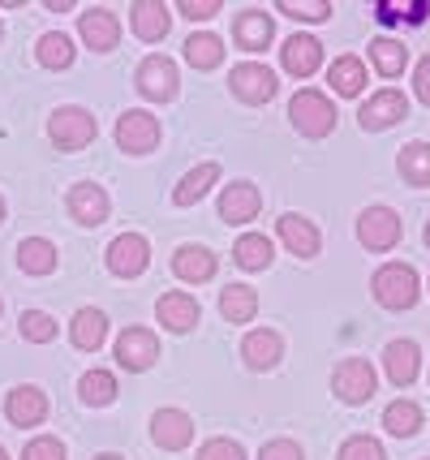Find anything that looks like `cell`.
Masks as SVG:
<instances>
[{"label":"cell","instance_id":"1","mask_svg":"<svg viewBox=\"0 0 430 460\" xmlns=\"http://www.w3.org/2000/svg\"><path fill=\"white\" fill-rule=\"evenodd\" d=\"M370 293H374V301L383 310H409V305H417L422 284H417V271L409 262H383L374 271V280H370Z\"/></svg>","mask_w":430,"mask_h":460},{"label":"cell","instance_id":"2","mask_svg":"<svg viewBox=\"0 0 430 460\" xmlns=\"http://www.w3.org/2000/svg\"><path fill=\"white\" fill-rule=\"evenodd\" d=\"M288 117H293V125H297L306 138H328L331 129H336V108H331V100L319 95V91H297L293 103H288Z\"/></svg>","mask_w":430,"mask_h":460},{"label":"cell","instance_id":"3","mask_svg":"<svg viewBox=\"0 0 430 460\" xmlns=\"http://www.w3.org/2000/svg\"><path fill=\"white\" fill-rule=\"evenodd\" d=\"M374 387H379V375L366 358H345L331 375V392L345 404H366L374 396Z\"/></svg>","mask_w":430,"mask_h":460},{"label":"cell","instance_id":"4","mask_svg":"<svg viewBox=\"0 0 430 460\" xmlns=\"http://www.w3.org/2000/svg\"><path fill=\"white\" fill-rule=\"evenodd\" d=\"M48 134H52V142L61 151H83L86 142H95L100 125H95V117L86 108H57L52 120H48Z\"/></svg>","mask_w":430,"mask_h":460},{"label":"cell","instance_id":"5","mask_svg":"<svg viewBox=\"0 0 430 460\" xmlns=\"http://www.w3.org/2000/svg\"><path fill=\"white\" fill-rule=\"evenodd\" d=\"M357 241L374 250V254H383L391 250L396 241H400V216L391 211V207H366L362 216H357Z\"/></svg>","mask_w":430,"mask_h":460},{"label":"cell","instance_id":"6","mask_svg":"<svg viewBox=\"0 0 430 460\" xmlns=\"http://www.w3.org/2000/svg\"><path fill=\"white\" fill-rule=\"evenodd\" d=\"M155 142H160V120L143 112V108H129L121 120H117V146L129 151V155H146V151H155Z\"/></svg>","mask_w":430,"mask_h":460},{"label":"cell","instance_id":"7","mask_svg":"<svg viewBox=\"0 0 430 460\" xmlns=\"http://www.w3.org/2000/svg\"><path fill=\"white\" fill-rule=\"evenodd\" d=\"M146 262H151V245H146V237H138V233H121V237L108 245V271L121 276V280L143 276Z\"/></svg>","mask_w":430,"mask_h":460},{"label":"cell","instance_id":"8","mask_svg":"<svg viewBox=\"0 0 430 460\" xmlns=\"http://www.w3.org/2000/svg\"><path fill=\"white\" fill-rule=\"evenodd\" d=\"M228 86H233V95H237V100H246V103H267L276 91H280L276 74H271L267 65H254V60L237 65V69L228 74Z\"/></svg>","mask_w":430,"mask_h":460},{"label":"cell","instance_id":"9","mask_svg":"<svg viewBox=\"0 0 430 460\" xmlns=\"http://www.w3.org/2000/svg\"><path fill=\"white\" fill-rule=\"evenodd\" d=\"M409 117V100L400 95V91H379V95H370L362 108H357V120H362V129H391L396 120Z\"/></svg>","mask_w":430,"mask_h":460},{"label":"cell","instance_id":"10","mask_svg":"<svg viewBox=\"0 0 430 460\" xmlns=\"http://www.w3.org/2000/svg\"><path fill=\"white\" fill-rule=\"evenodd\" d=\"M138 91H143L146 100H155V103H164V100H172L177 95V65L168 57H146L143 65H138Z\"/></svg>","mask_w":430,"mask_h":460},{"label":"cell","instance_id":"11","mask_svg":"<svg viewBox=\"0 0 430 460\" xmlns=\"http://www.w3.org/2000/svg\"><path fill=\"white\" fill-rule=\"evenodd\" d=\"M155 358H160V341L146 327H125L117 336V361L125 370H151Z\"/></svg>","mask_w":430,"mask_h":460},{"label":"cell","instance_id":"12","mask_svg":"<svg viewBox=\"0 0 430 460\" xmlns=\"http://www.w3.org/2000/svg\"><path fill=\"white\" fill-rule=\"evenodd\" d=\"M78 35L91 52H112L117 40H121V22L112 9H86L83 18H78Z\"/></svg>","mask_w":430,"mask_h":460},{"label":"cell","instance_id":"13","mask_svg":"<svg viewBox=\"0 0 430 460\" xmlns=\"http://www.w3.org/2000/svg\"><path fill=\"white\" fill-rule=\"evenodd\" d=\"M151 439L160 443L164 452H181V447H189V439H194V421H189V413H181V409H160V413L151 418Z\"/></svg>","mask_w":430,"mask_h":460},{"label":"cell","instance_id":"14","mask_svg":"<svg viewBox=\"0 0 430 460\" xmlns=\"http://www.w3.org/2000/svg\"><path fill=\"white\" fill-rule=\"evenodd\" d=\"M259 207H263L259 190H254L250 181H233V185H224V194H220V220L250 224L254 216H259Z\"/></svg>","mask_w":430,"mask_h":460},{"label":"cell","instance_id":"15","mask_svg":"<svg viewBox=\"0 0 430 460\" xmlns=\"http://www.w3.org/2000/svg\"><path fill=\"white\" fill-rule=\"evenodd\" d=\"M280 60H285V69L293 78H310V74L323 65V43L314 40V35H293V40L280 48Z\"/></svg>","mask_w":430,"mask_h":460},{"label":"cell","instance_id":"16","mask_svg":"<svg viewBox=\"0 0 430 460\" xmlns=\"http://www.w3.org/2000/svg\"><path fill=\"white\" fill-rule=\"evenodd\" d=\"M155 319L164 323L168 332H189L194 323L203 319V305L189 297V293H164L155 301Z\"/></svg>","mask_w":430,"mask_h":460},{"label":"cell","instance_id":"17","mask_svg":"<svg viewBox=\"0 0 430 460\" xmlns=\"http://www.w3.org/2000/svg\"><path fill=\"white\" fill-rule=\"evenodd\" d=\"M383 370H388V379L396 387H409L417 379V370H422V353H417V344L413 341H391L383 349Z\"/></svg>","mask_w":430,"mask_h":460},{"label":"cell","instance_id":"18","mask_svg":"<svg viewBox=\"0 0 430 460\" xmlns=\"http://www.w3.org/2000/svg\"><path fill=\"white\" fill-rule=\"evenodd\" d=\"M69 216L78 224H103L108 220V194H103L100 185H91V181H78L74 190H69Z\"/></svg>","mask_w":430,"mask_h":460},{"label":"cell","instance_id":"19","mask_svg":"<svg viewBox=\"0 0 430 460\" xmlns=\"http://www.w3.org/2000/svg\"><path fill=\"white\" fill-rule=\"evenodd\" d=\"M4 418L13 426H39L48 418V396L39 387H13L9 401H4Z\"/></svg>","mask_w":430,"mask_h":460},{"label":"cell","instance_id":"20","mask_svg":"<svg viewBox=\"0 0 430 460\" xmlns=\"http://www.w3.org/2000/svg\"><path fill=\"white\" fill-rule=\"evenodd\" d=\"M129 26H134V35L146 43L164 40L168 26H172V18H168V9L160 4V0H138V4H129Z\"/></svg>","mask_w":430,"mask_h":460},{"label":"cell","instance_id":"21","mask_svg":"<svg viewBox=\"0 0 430 460\" xmlns=\"http://www.w3.org/2000/svg\"><path fill=\"white\" fill-rule=\"evenodd\" d=\"M233 40H237V48H246V52H263L267 43L276 40V26H271V18H267L263 9H246L241 18L233 22Z\"/></svg>","mask_w":430,"mask_h":460},{"label":"cell","instance_id":"22","mask_svg":"<svg viewBox=\"0 0 430 460\" xmlns=\"http://www.w3.org/2000/svg\"><path fill=\"white\" fill-rule=\"evenodd\" d=\"M69 341L78 344L83 353H95V349L108 341V319H103L95 305H83V310L74 314V323H69Z\"/></svg>","mask_w":430,"mask_h":460},{"label":"cell","instance_id":"23","mask_svg":"<svg viewBox=\"0 0 430 460\" xmlns=\"http://www.w3.org/2000/svg\"><path fill=\"white\" fill-rule=\"evenodd\" d=\"M172 271H177L185 284H203L215 276V254L203 250V245H181V250L172 254Z\"/></svg>","mask_w":430,"mask_h":460},{"label":"cell","instance_id":"24","mask_svg":"<svg viewBox=\"0 0 430 460\" xmlns=\"http://www.w3.org/2000/svg\"><path fill=\"white\" fill-rule=\"evenodd\" d=\"M280 241L297 259H314L319 254V228L306 216H280Z\"/></svg>","mask_w":430,"mask_h":460},{"label":"cell","instance_id":"25","mask_svg":"<svg viewBox=\"0 0 430 460\" xmlns=\"http://www.w3.org/2000/svg\"><path fill=\"white\" fill-rule=\"evenodd\" d=\"M328 82L336 95H345V100H357L362 91H366V65L357 57H336L328 69Z\"/></svg>","mask_w":430,"mask_h":460},{"label":"cell","instance_id":"26","mask_svg":"<svg viewBox=\"0 0 430 460\" xmlns=\"http://www.w3.org/2000/svg\"><path fill=\"white\" fill-rule=\"evenodd\" d=\"M280 353H285V341L276 332H250L241 341V358H246L250 370H271L280 361Z\"/></svg>","mask_w":430,"mask_h":460},{"label":"cell","instance_id":"27","mask_svg":"<svg viewBox=\"0 0 430 460\" xmlns=\"http://www.w3.org/2000/svg\"><path fill=\"white\" fill-rule=\"evenodd\" d=\"M18 262L26 276H52L57 271V245L43 237H26L18 245Z\"/></svg>","mask_w":430,"mask_h":460},{"label":"cell","instance_id":"28","mask_svg":"<svg viewBox=\"0 0 430 460\" xmlns=\"http://www.w3.org/2000/svg\"><path fill=\"white\" fill-rule=\"evenodd\" d=\"M383 426H388V435H396V439H413V435L422 430V404L391 401L388 409H383Z\"/></svg>","mask_w":430,"mask_h":460},{"label":"cell","instance_id":"29","mask_svg":"<svg viewBox=\"0 0 430 460\" xmlns=\"http://www.w3.org/2000/svg\"><path fill=\"white\" fill-rule=\"evenodd\" d=\"M396 168H400V177L409 181V185H430V142H409V146H400V155H396Z\"/></svg>","mask_w":430,"mask_h":460},{"label":"cell","instance_id":"30","mask_svg":"<svg viewBox=\"0 0 430 460\" xmlns=\"http://www.w3.org/2000/svg\"><path fill=\"white\" fill-rule=\"evenodd\" d=\"M254 310H259V293L250 284H228L224 293H220V314L228 323H250Z\"/></svg>","mask_w":430,"mask_h":460},{"label":"cell","instance_id":"31","mask_svg":"<svg viewBox=\"0 0 430 460\" xmlns=\"http://www.w3.org/2000/svg\"><path fill=\"white\" fill-rule=\"evenodd\" d=\"M215 177H220V168H215V164H198V168H194V172H185L181 185L172 190V202H177V207H194V202L215 185Z\"/></svg>","mask_w":430,"mask_h":460},{"label":"cell","instance_id":"32","mask_svg":"<svg viewBox=\"0 0 430 460\" xmlns=\"http://www.w3.org/2000/svg\"><path fill=\"white\" fill-rule=\"evenodd\" d=\"M271 241L263 237V233H246V237L233 245V259H237V267H246V271H263V267H271Z\"/></svg>","mask_w":430,"mask_h":460},{"label":"cell","instance_id":"33","mask_svg":"<svg viewBox=\"0 0 430 460\" xmlns=\"http://www.w3.org/2000/svg\"><path fill=\"white\" fill-rule=\"evenodd\" d=\"M370 60H374V69L383 78H396V74H405L409 52H405V43H396V40H374L370 43Z\"/></svg>","mask_w":430,"mask_h":460},{"label":"cell","instance_id":"34","mask_svg":"<svg viewBox=\"0 0 430 460\" xmlns=\"http://www.w3.org/2000/svg\"><path fill=\"white\" fill-rule=\"evenodd\" d=\"M35 57H39L43 69H69L74 65V43L61 31H48L39 40V48H35Z\"/></svg>","mask_w":430,"mask_h":460},{"label":"cell","instance_id":"35","mask_svg":"<svg viewBox=\"0 0 430 460\" xmlns=\"http://www.w3.org/2000/svg\"><path fill=\"white\" fill-rule=\"evenodd\" d=\"M185 60L194 65V69H215L220 60H224V43L215 40V35H189L185 40Z\"/></svg>","mask_w":430,"mask_h":460},{"label":"cell","instance_id":"36","mask_svg":"<svg viewBox=\"0 0 430 460\" xmlns=\"http://www.w3.org/2000/svg\"><path fill=\"white\" fill-rule=\"evenodd\" d=\"M78 392H83L86 404H112L117 401V379H112L108 370H86L83 383H78Z\"/></svg>","mask_w":430,"mask_h":460},{"label":"cell","instance_id":"37","mask_svg":"<svg viewBox=\"0 0 430 460\" xmlns=\"http://www.w3.org/2000/svg\"><path fill=\"white\" fill-rule=\"evenodd\" d=\"M22 336L31 344H48V341H57V323H52V314H43V310H26L22 314Z\"/></svg>","mask_w":430,"mask_h":460},{"label":"cell","instance_id":"38","mask_svg":"<svg viewBox=\"0 0 430 460\" xmlns=\"http://www.w3.org/2000/svg\"><path fill=\"white\" fill-rule=\"evenodd\" d=\"M280 13H288V18H297V22H323V18H331V0H280L276 4Z\"/></svg>","mask_w":430,"mask_h":460},{"label":"cell","instance_id":"39","mask_svg":"<svg viewBox=\"0 0 430 460\" xmlns=\"http://www.w3.org/2000/svg\"><path fill=\"white\" fill-rule=\"evenodd\" d=\"M340 460H388L383 443L370 439V435H353V439L340 443Z\"/></svg>","mask_w":430,"mask_h":460},{"label":"cell","instance_id":"40","mask_svg":"<svg viewBox=\"0 0 430 460\" xmlns=\"http://www.w3.org/2000/svg\"><path fill=\"white\" fill-rule=\"evenodd\" d=\"M22 460H65V443L52 439V435L31 439V443H26V452H22Z\"/></svg>","mask_w":430,"mask_h":460},{"label":"cell","instance_id":"41","mask_svg":"<svg viewBox=\"0 0 430 460\" xmlns=\"http://www.w3.org/2000/svg\"><path fill=\"white\" fill-rule=\"evenodd\" d=\"M198 460H246V452L237 439H211L198 447Z\"/></svg>","mask_w":430,"mask_h":460},{"label":"cell","instance_id":"42","mask_svg":"<svg viewBox=\"0 0 430 460\" xmlns=\"http://www.w3.org/2000/svg\"><path fill=\"white\" fill-rule=\"evenodd\" d=\"M259 460H306V456H302V447L293 439H271V443H263Z\"/></svg>","mask_w":430,"mask_h":460},{"label":"cell","instance_id":"43","mask_svg":"<svg viewBox=\"0 0 430 460\" xmlns=\"http://www.w3.org/2000/svg\"><path fill=\"white\" fill-rule=\"evenodd\" d=\"M177 9H181V18H189V22H206L220 13V0H181Z\"/></svg>","mask_w":430,"mask_h":460},{"label":"cell","instance_id":"44","mask_svg":"<svg viewBox=\"0 0 430 460\" xmlns=\"http://www.w3.org/2000/svg\"><path fill=\"white\" fill-rule=\"evenodd\" d=\"M413 91H417L422 103H430V57L417 60V69H413Z\"/></svg>","mask_w":430,"mask_h":460},{"label":"cell","instance_id":"45","mask_svg":"<svg viewBox=\"0 0 430 460\" xmlns=\"http://www.w3.org/2000/svg\"><path fill=\"white\" fill-rule=\"evenodd\" d=\"M374 18L383 22V26H396V22H405V9H400V4H388V0H379V4H374Z\"/></svg>","mask_w":430,"mask_h":460},{"label":"cell","instance_id":"46","mask_svg":"<svg viewBox=\"0 0 430 460\" xmlns=\"http://www.w3.org/2000/svg\"><path fill=\"white\" fill-rule=\"evenodd\" d=\"M426 18H430V4H426V0H413V4H405V22H409V26H422Z\"/></svg>","mask_w":430,"mask_h":460},{"label":"cell","instance_id":"47","mask_svg":"<svg viewBox=\"0 0 430 460\" xmlns=\"http://www.w3.org/2000/svg\"><path fill=\"white\" fill-rule=\"evenodd\" d=\"M95 460H121V456H112V452H108V456H95Z\"/></svg>","mask_w":430,"mask_h":460},{"label":"cell","instance_id":"48","mask_svg":"<svg viewBox=\"0 0 430 460\" xmlns=\"http://www.w3.org/2000/svg\"><path fill=\"white\" fill-rule=\"evenodd\" d=\"M0 224H4V202H0Z\"/></svg>","mask_w":430,"mask_h":460},{"label":"cell","instance_id":"49","mask_svg":"<svg viewBox=\"0 0 430 460\" xmlns=\"http://www.w3.org/2000/svg\"><path fill=\"white\" fill-rule=\"evenodd\" d=\"M426 245H430V224H426Z\"/></svg>","mask_w":430,"mask_h":460},{"label":"cell","instance_id":"50","mask_svg":"<svg viewBox=\"0 0 430 460\" xmlns=\"http://www.w3.org/2000/svg\"><path fill=\"white\" fill-rule=\"evenodd\" d=\"M0 460H9V456H4V447H0Z\"/></svg>","mask_w":430,"mask_h":460}]
</instances>
